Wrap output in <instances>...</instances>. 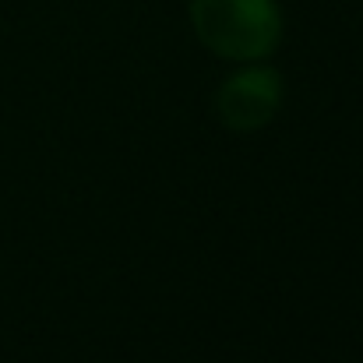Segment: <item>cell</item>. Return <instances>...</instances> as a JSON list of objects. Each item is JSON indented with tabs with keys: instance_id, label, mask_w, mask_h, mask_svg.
<instances>
[{
	"instance_id": "cell-1",
	"label": "cell",
	"mask_w": 363,
	"mask_h": 363,
	"mask_svg": "<svg viewBox=\"0 0 363 363\" xmlns=\"http://www.w3.org/2000/svg\"><path fill=\"white\" fill-rule=\"evenodd\" d=\"M198 39L226 60H261L282 39L275 0H191Z\"/></svg>"
},
{
	"instance_id": "cell-2",
	"label": "cell",
	"mask_w": 363,
	"mask_h": 363,
	"mask_svg": "<svg viewBox=\"0 0 363 363\" xmlns=\"http://www.w3.org/2000/svg\"><path fill=\"white\" fill-rule=\"evenodd\" d=\"M282 103V82L272 67H243L230 74L216 92V113L237 134L261 130L264 123L279 113Z\"/></svg>"
}]
</instances>
